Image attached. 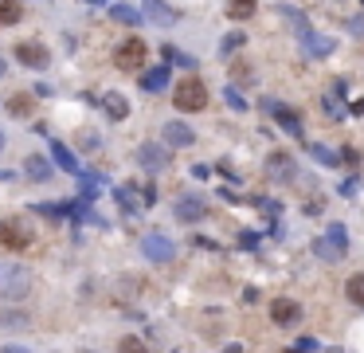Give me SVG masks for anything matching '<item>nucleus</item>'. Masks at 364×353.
<instances>
[{"instance_id":"1","label":"nucleus","mask_w":364,"mask_h":353,"mask_svg":"<svg viewBox=\"0 0 364 353\" xmlns=\"http://www.w3.org/2000/svg\"><path fill=\"white\" fill-rule=\"evenodd\" d=\"M173 106L184 110V114H196V110H204L208 106V87L200 83L196 75H192V78H180L177 90H173Z\"/></svg>"},{"instance_id":"2","label":"nucleus","mask_w":364,"mask_h":353,"mask_svg":"<svg viewBox=\"0 0 364 353\" xmlns=\"http://www.w3.org/2000/svg\"><path fill=\"white\" fill-rule=\"evenodd\" d=\"M314 255L325 259V263L344 259V255H349V232H344L341 224H329V232H325L321 240H314Z\"/></svg>"},{"instance_id":"3","label":"nucleus","mask_w":364,"mask_h":353,"mask_svg":"<svg viewBox=\"0 0 364 353\" xmlns=\"http://www.w3.org/2000/svg\"><path fill=\"white\" fill-rule=\"evenodd\" d=\"M145 55H149L145 39L129 36V39H122V43H118V51H114V63H118V71H133V75H138V71L145 67Z\"/></svg>"},{"instance_id":"4","label":"nucleus","mask_w":364,"mask_h":353,"mask_svg":"<svg viewBox=\"0 0 364 353\" xmlns=\"http://www.w3.org/2000/svg\"><path fill=\"white\" fill-rule=\"evenodd\" d=\"M31 291V271L28 267H8V271L0 275V294L4 298H24Z\"/></svg>"},{"instance_id":"5","label":"nucleus","mask_w":364,"mask_h":353,"mask_svg":"<svg viewBox=\"0 0 364 353\" xmlns=\"http://www.w3.org/2000/svg\"><path fill=\"white\" fill-rule=\"evenodd\" d=\"M141 251H145L149 263H168V259L177 255V247H173V240H168V235L149 232V235H141Z\"/></svg>"},{"instance_id":"6","label":"nucleus","mask_w":364,"mask_h":353,"mask_svg":"<svg viewBox=\"0 0 364 353\" xmlns=\"http://www.w3.org/2000/svg\"><path fill=\"white\" fill-rule=\"evenodd\" d=\"M0 244L8 247V251H28L31 228L24 224V220H4V224H0Z\"/></svg>"},{"instance_id":"7","label":"nucleus","mask_w":364,"mask_h":353,"mask_svg":"<svg viewBox=\"0 0 364 353\" xmlns=\"http://www.w3.org/2000/svg\"><path fill=\"white\" fill-rule=\"evenodd\" d=\"M48 48H43L40 39H20L16 43V63H24V67H31V71H43L48 67Z\"/></svg>"},{"instance_id":"8","label":"nucleus","mask_w":364,"mask_h":353,"mask_svg":"<svg viewBox=\"0 0 364 353\" xmlns=\"http://www.w3.org/2000/svg\"><path fill=\"white\" fill-rule=\"evenodd\" d=\"M138 165L149 173H161V169H168V149L157 141H145V146H138Z\"/></svg>"},{"instance_id":"9","label":"nucleus","mask_w":364,"mask_h":353,"mask_svg":"<svg viewBox=\"0 0 364 353\" xmlns=\"http://www.w3.org/2000/svg\"><path fill=\"white\" fill-rule=\"evenodd\" d=\"M298 39H302V51H305L310 59H325V55H333V48H337L333 39H329V36H317L314 28H310V32H302Z\"/></svg>"},{"instance_id":"10","label":"nucleus","mask_w":364,"mask_h":353,"mask_svg":"<svg viewBox=\"0 0 364 353\" xmlns=\"http://www.w3.org/2000/svg\"><path fill=\"white\" fill-rule=\"evenodd\" d=\"M141 16H145L149 24H157V28H168V24L177 20V12L168 8L165 0H141Z\"/></svg>"},{"instance_id":"11","label":"nucleus","mask_w":364,"mask_h":353,"mask_svg":"<svg viewBox=\"0 0 364 353\" xmlns=\"http://www.w3.org/2000/svg\"><path fill=\"white\" fill-rule=\"evenodd\" d=\"M266 110L278 118V126L286 130V134H294V137H302V118L294 114L290 106H282V102H275V98H266Z\"/></svg>"},{"instance_id":"12","label":"nucleus","mask_w":364,"mask_h":353,"mask_svg":"<svg viewBox=\"0 0 364 353\" xmlns=\"http://www.w3.org/2000/svg\"><path fill=\"white\" fill-rule=\"evenodd\" d=\"M204 216H208V205L200 200V196H180V200H177V220L196 224V220H204Z\"/></svg>"},{"instance_id":"13","label":"nucleus","mask_w":364,"mask_h":353,"mask_svg":"<svg viewBox=\"0 0 364 353\" xmlns=\"http://www.w3.org/2000/svg\"><path fill=\"white\" fill-rule=\"evenodd\" d=\"M270 318H275L278 326H294L298 318H302V306H298L294 298H275V303H270Z\"/></svg>"},{"instance_id":"14","label":"nucleus","mask_w":364,"mask_h":353,"mask_svg":"<svg viewBox=\"0 0 364 353\" xmlns=\"http://www.w3.org/2000/svg\"><path fill=\"white\" fill-rule=\"evenodd\" d=\"M192 141H196V134H192V126H184V122H168L165 126V146L173 149H184V146H192Z\"/></svg>"},{"instance_id":"15","label":"nucleus","mask_w":364,"mask_h":353,"mask_svg":"<svg viewBox=\"0 0 364 353\" xmlns=\"http://www.w3.org/2000/svg\"><path fill=\"white\" fill-rule=\"evenodd\" d=\"M51 157H55V165L59 169H67V173H82V165H79V157L71 153L63 141H51Z\"/></svg>"},{"instance_id":"16","label":"nucleus","mask_w":364,"mask_h":353,"mask_svg":"<svg viewBox=\"0 0 364 353\" xmlns=\"http://www.w3.org/2000/svg\"><path fill=\"white\" fill-rule=\"evenodd\" d=\"M102 110H106V114L114 118V122H122V118L129 114V102L118 95V90H106V98H102Z\"/></svg>"},{"instance_id":"17","label":"nucleus","mask_w":364,"mask_h":353,"mask_svg":"<svg viewBox=\"0 0 364 353\" xmlns=\"http://www.w3.org/2000/svg\"><path fill=\"white\" fill-rule=\"evenodd\" d=\"M161 87H168V63H161L153 71H141V90H161Z\"/></svg>"},{"instance_id":"18","label":"nucleus","mask_w":364,"mask_h":353,"mask_svg":"<svg viewBox=\"0 0 364 353\" xmlns=\"http://www.w3.org/2000/svg\"><path fill=\"white\" fill-rule=\"evenodd\" d=\"M24 169H28L31 181H51V161L43 153H31L28 161H24Z\"/></svg>"},{"instance_id":"19","label":"nucleus","mask_w":364,"mask_h":353,"mask_svg":"<svg viewBox=\"0 0 364 353\" xmlns=\"http://www.w3.org/2000/svg\"><path fill=\"white\" fill-rule=\"evenodd\" d=\"M24 20V4L20 0H0V24L12 28V24H20Z\"/></svg>"},{"instance_id":"20","label":"nucleus","mask_w":364,"mask_h":353,"mask_svg":"<svg viewBox=\"0 0 364 353\" xmlns=\"http://www.w3.org/2000/svg\"><path fill=\"white\" fill-rule=\"evenodd\" d=\"M31 110H36V95H16V98H8V114L28 118Z\"/></svg>"},{"instance_id":"21","label":"nucleus","mask_w":364,"mask_h":353,"mask_svg":"<svg viewBox=\"0 0 364 353\" xmlns=\"http://www.w3.org/2000/svg\"><path fill=\"white\" fill-rule=\"evenodd\" d=\"M227 16L231 20H251L255 16V0H227Z\"/></svg>"},{"instance_id":"22","label":"nucleus","mask_w":364,"mask_h":353,"mask_svg":"<svg viewBox=\"0 0 364 353\" xmlns=\"http://www.w3.org/2000/svg\"><path fill=\"white\" fill-rule=\"evenodd\" d=\"M344 294H349V303H356V306L364 310V271L353 275V279L344 283Z\"/></svg>"},{"instance_id":"23","label":"nucleus","mask_w":364,"mask_h":353,"mask_svg":"<svg viewBox=\"0 0 364 353\" xmlns=\"http://www.w3.org/2000/svg\"><path fill=\"white\" fill-rule=\"evenodd\" d=\"M270 173H275V176H294V161H290V153H275V157H270Z\"/></svg>"},{"instance_id":"24","label":"nucleus","mask_w":364,"mask_h":353,"mask_svg":"<svg viewBox=\"0 0 364 353\" xmlns=\"http://www.w3.org/2000/svg\"><path fill=\"white\" fill-rule=\"evenodd\" d=\"M310 157H314L317 165H341V157H337L333 149H325V146H317V141H314V146H310Z\"/></svg>"},{"instance_id":"25","label":"nucleus","mask_w":364,"mask_h":353,"mask_svg":"<svg viewBox=\"0 0 364 353\" xmlns=\"http://www.w3.org/2000/svg\"><path fill=\"white\" fill-rule=\"evenodd\" d=\"M110 16L118 20V24H138V12L129 8V4H110Z\"/></svg>"},{"instance_id":"26","label":"nucleus","mask_w":364,"mask_h":353,"mask_svg":"<svg viewBox=\"0 0 364 353\" xmlns=\"http://www.w3.org/2000/svg\"><path fill=\"white\" fill-rule=\"evenodd\" d=\"M278 12H282V16H286V20H290V24H294V28H298V36H302V32H310V20H305L302 12L286 8V4H282V8H278Z\"/></svg>"},{"instance_id":"27","label":"nucleus","mask_w":364,"mask_h":353,"mask_svg":"<svg viewBox=\"0 0 364 353\" xmlns=\"http://www.w3.org/2000/svg\"><path fill=\"white\" fill-rule=\"evenodd\" d=\"M243 39H247L243 32H231V36L224 39V48H219V51H224V55H231V51H235V48H243Z\"/></svg>"},{"instance_id":"28","label":"nucleus","mask_w":364,"mask_h":353,"mask_svg":"<svg viewBox=\"0 0 364 353\" xmlns=\"http://www.w3.org/2000/svg\"><path fill=\"white\" fill-rule=\"evenodd\" d=\"M224 98H227V106H231V110H247V102H243V95H239V90H235V87H227V90H224Z\"/></svg>"},{"instance_id":"29","label":"nucleus","mask_w":364,"mask_h":353,"mask_svg":"<svg viewBox=\"0 0 364 353\" xmlns=\"http://www.w3.org/2000/svg\"><path fill=\"white\" fill-rule=\"evenodd\" d=\"M0 326H16V330H24V326H28V318H20V314L4 310V314H0Z\"/></svg>"},{"instance_id":"30","label":"nucleus","mask_w":364,"mask_h":353,"mask_svg":"<svg viewBox=\"0 0 364 353\" xmlns=\"http://www.w3.org/2000/svg\"><path fill=\"white\" fill-rule=\"evenodd\" d=\"M118 353H149L145 342H138V338H126V342L118 345Z\"/></svg>"},{"instance_id":"31","label":"nucleus","mask_w":364,"mask_h":353,"mask_svg":"<svg viewBox=\"0 0 364 353\" xmlns=\"http://www.w3.org/2000/svg\"><path fill=\"white\" fill-rule=\"evenodd\" d=\"M165 59H177L180 67H192V63H196V59H188V55H180V51H173V48H165Z\"/></svg>"},{"instance_id":"32","label":"nucleus","mask_w":364,"mask_h":353,"mask_svg":"<svg viewBox=\"0 0 364 353\" xmlns=\"http://www.w3.org/2000/svg\"><path fill=\"white\" fill-rule=\"evenodd\" d=\"M294 353H317V342L314 338H302V342L294 345Z\"/></svg>"},{"instance_id":"33","label":"nucleus","mask_w":364,"mask_h":353,"mask_svg":"<svg viewBox=\"0 0 364 353\" xmlns=\"http://www.w3.org/2000/svg\"><path fill=\"white\" fill-rule=\"evenodd\" d=\"M356 188H361V181L353 176V181H344V185H341V193H344V196H356Z\"/></svg>"},{"instance_id":"34","label":"nucleus","mask_w":364,"mask_h":353,"mask_svg":"<svg viewBox=\"0 0 364 353\" xmlns=\"http://www.w3.org/2000/svg\"><path fill=\"white\" fill-rule=\"evenodd\" d=\"M0 353H31V349H24V345H4Z\"/></svg>"},{"instance_id":"35","label":"nucleus","mask_w":364,"mask_h":353,"mask_svg":"<svg viewBox=\"0 0 364 353\" xmlns=\"http://www.w3.org/2000/svg\"><path fill=\"white\" fill-rule=\"evenodd\" d=\"M4 71H8V63H4V59H0V78H4Z\"/></svg>"},{"instance_id":"36","label":"nucleus","mask_w":364,"mask_h":353,"mask_svg":"<svg viewBox=\"0 0 364 353\" xmlns=\"http://www.w3.org/2000/svg\"><path fill=\"white\" fill-rule=\"evenodd\" d=\"M0 153H4V134H0Z\"/></svg>"}]
</instances>
